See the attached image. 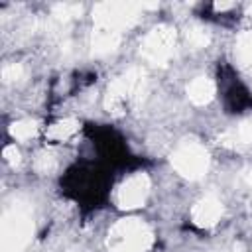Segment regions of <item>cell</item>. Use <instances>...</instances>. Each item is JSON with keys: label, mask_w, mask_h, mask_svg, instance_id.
<instances>
[{"label": "cell", "mask_w": 252, "mask_h": 252, "mask_svg": "<svg viewBox=\"0 0 252 252\" xmlns=\"http://www.w3.org/2000/svg\"><path fill=\"white\" fill-rule=\"evenodd\" d=\"M77 130H79V122L75 118H63L47 128V138L63 142V140H69L71 136H75Z\"/></svg>", "instance_id": "12"}, {"label": "cell", "mask_w": 252, "mask_h": 252, "mask_svg": "<svg viewBox=\"0 0 252 252\" xmlns=\"http://www.w3.org/2000/svg\"><path fill=\"white\" fill-rule=\"evenodd\" d=\"M232 252H246V248H244V244H242V242H236V244H234V248H232Z\"/></svg>", "instance_id": "22"}, {"label": "cell", "mask_w": 252, "mask_h": 252, "mask_svg": "<svg viewBox=\"0 0 252 252\" xmlns=\"http://www.w3.org/2000/svg\"><path fill=\"white\" fill-rule=\"evenodd\" d=\"M187 96L193 104L205 106L215 98V83L207 77H197L187 87Z\"/></svg>", "instance_id": "11"}, {"label": "cell", "mask_w": 252, "mask_h": 252, "mask_svg": "<svg viewBox=\"0 0 252 252\" xmlns=\"http://www.w3.org/2000/svg\"><path fill=\"white\" fill-rule=\"evenodd\" d=\"M2 156H4V159H6L10 165H18V163H20V152H18L16 146H6L4 152H2Z\"/></svg>", "instance_id": "19"}, {"label": "cell", "mask_w": 252, "mask_h": 252, "mask_svg": "<svg viewBox=\"0 0 252 252\" xmlns=\"http://www.w3.org/2000/svg\"><path fill=\"white\" fill-rule=\"evenodd\" d=\"M24 79V65L22 63H8L2 69V81L4 83H18Z\"/></svg>", "instance_id": "18"}, {"label": "cell", "mask_w": 252, "mask_h": 252, "mask_svg": "<svg viewBox=\"0 0 252 252\" xmlns=\"http://www.w3.org/2000/svg\"><path fill=\"white\" fill-rule=\"evenodd\" d=\"M0 252H24L33 236V219L26 203L16 201L2 215Z\"/></svg>", "instance_id": "2"}, {"label": "cell", "mask_w": 252, "mask_h": 252, "mask_svg": "<svg viewBox=\"0 0 252 252\" xmlns=\"http://www.w3.org/2000/svg\"><path fill=\"white\" fill-rule=\"evenodd\" d=\"M234 4L232 2H215V10H219V12H224V10H230Z\"/></svg>", "instance_id": "21"}, {"label": "cell", "mask_w": 252, "mask_h": 252, "mask_svg": "<svg viewBox=\"0 0 252 252\" xmlns=\"http://www.w3.org/2000/svg\"><path fill=\"white\" fill-rule=\"evenodd\" d=\"M175 30L169 26L154 28L140 43V55L152 65H165L175 51Z\"/></svg>", "instance_id": "6"}, {"label": "cell", "mask_w": 252, "mask_h": 252, "mask_svg": "<svg viewBox=\"0 0 252 252\" xmlns=\"http://www.w3.org/2000/svg\"><path fill=\"white\" fill-rule=\"evenodd\" d=\"M33 167H35L37 173H51V171L57 167V159H55L53 152L41 150V152L35 156V159H33Z\"/></svg>", "instance_id": "16"}, {"label": "cell", "mask_w": 252, "mask_h": 252, "mask_svg": "<svg viewBox=\"0 0 252 252\" xmlns=\"http://www.w3.org/2000/svg\"><path fill=\"white\" fill-rule=\"evenodd\" d=\"M187 41H189V45L193 49H203V47H207L211 43V35H209V32L205 28L191 26V28H187Z\"/></svg>", "instance_id": "15"}, {"label": "cell", "mask_w": 252, "mask_h": 252, "mask_svg": "<svg viewBox=\"0 0 252 252\" xmlns=\"http://www.w3.org/2000/svg\"><path fill=\"white\" fill-rule=\"evenodd\" d=\"M173 169L187 179H201L209 169V154L197 142H183L169 158Z\"/></svg>", "instance_id": "5"}, {"label": "cell", "mask_w": 252, "mask_h": 252, "mask_svg": "<svg viewBox=\"0 0 252 252\" xmlns=\"http://www.w3.org/2000/svg\"><path fill=\"white\" fill-rule=\"evenodd\" d=\"M120 45V32L106 30V28H96L91 33V53L100 57L112 53Z\"/></svg>", "instance_id": "9"}, {"label": "cell", "mask_w": 252, "mask_h": 252, "mask_svg": "<svg viewBox=\"0 0 252 252\" xmlns=\"http://www.w3.org/2000/svg\"><path fill=\"white\" fill-rule=\"evenodd\" d=\"M220 215H222V205L213 195L199 199L191 209V220H193V224H197L201 228L215 226L220 220Z\"/></svg>", "instance_id": "8"}, {"label": "cell", "mask_w": 252, "mask_h": 252, "mask_svg": "<svg viewBox=\"0 0 252 252\" xmlns=\"http://www.w3.org/2000/svg\"><path fill=\"white\" fill-rule=\"evenodd\" d=\"M148 93L146 71L140 67H132L120 77H116L104 94V108L110 114H124L128 106H138Z\"/></svg>", "instance_id": "1"}, {"label": "cell", "mask_w": 252, "mask_h": 252, "mask_svg": "<svg viewBox=\"0 0 252 252\" xmlns=\"http://www.w3.org/2000/svg\"><path fill=\"white\" fill-rule=\"evenodd\" d=\"M83 12V6L81 4H71V2H63V4H55L51 8V18L57 22V24H65L77 16H81Z\"/></svg>", "instance_id": "14"}, {"label": "cell", "mask_w": 252, "mask_h": 252, "mask_svg": "<svg viewBox=\"0 0 252 252\" xmlns=\"http://www.w3.org/2000/svg\"><path fill=\"white\" fill-rule=\"evenodd\" d=\"M140 10L142 4H134V2H100L93 10V20L96 28L122 32L138 22Z\"/></svg>", "instance_id": "4"}, {"label": "cell", "mask_w": 252, "mask_h": 252, "mask_svg": "<svg viewBox=\"0 0 252 252\" xmlns=\"http://www.w3.org/2000/svg\"><path fill=\"white\" fill-rule=\"evenodd\" d=\"M150 193V177L146 173H134L116 191V203L120 209H138L146 203Z\"/></svg>", "instance_id": "7"}, {"label": "cell", "mask_w": 252, "mask_h": 252, "mask_svg": "<svg viewBox=\"0 0 252 252\" xmlns=\"http://www.w3.org/2000/svg\"><path fill=\"white\" fill-rule=\"evenodd\" d=\"M219 144L224 148H244L252 144V120L240 122L219 136Z\"/></svg>", "instance_id": "10"}, {"label": "cell", "mask_w": 252, "mask_h": 252, "mask_svg": "<svg viewBox=\"0 0 252 252\" xmlns=\"http://www.w3.org/2000/svg\"><path fill=\"white\" fill-rule=\"evenodd\" d=\"M246 14H252V4H248V8H246Z\"/></svg>", "instance_id": "23"}, {"label": "cell", "mask_w": 252, "mask_h": 252, "mask_svg": "<svg viewBox=\"0 0 252 252\" xmlns=\"http://www.w3.org/2000/svg\"><path fill=\"white\" fill-rule=\"evenodd\" d=\"M154 244L152 228L140 219H122L118 220L106 238L110 252H148Z\"/></svg>", "instance_id": "3"}, {"label": "cell", "mask_w": 252, "mask_h": 252, "mask_svg": "<svg viewBox=\"0 0 252 252\" xmlns=\"http://www.w3.org/2000/svg\"><path fill=\"white\" fill-rule=\"evenodd\" d=\"M236 57L242 65L252 67V33H244L236 43Z\"/></svg>", "instance_id": "17"}, {"label": "cell", "mask_w": 252, "mask_h": 252, "mask_svg": "<svg viewBox=\"0 0 252 252\" xmlns=\"http://www.w3.org/2000/svg\"><path fill=\"white\" fill-rule=\"evenodd\" d=\"M240 181H242L246 187L252 189V167H244V169L240 171Z\"/></svg>", "instance_id": "20"}, {"label": "cell", "mask_w": 252, "mask_h": 252, "mask_svg": "<svg viewBox=\"0 0 252 252\" xmlns=\"http://www.w3.org/2000/svg\"><path fill=\"white\" fill-rule=\"evenodd\" d=\"M37 130H39L37 120H30V118H24V120H18V122L10 124V136L16 138V140H22V142L33 138L37 134Z\"/></svg>", "instance_id": "13"}]
</instances>
